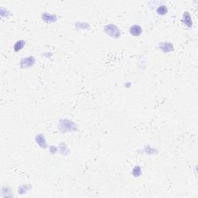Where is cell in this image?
I'll return each mask as SVG.
<instances>
[{
	"label": "cell",
	"instance_id": "obj_1",
	"mask_svg": "<svg viewBox=\"0 0 198 198\" xmlns=\"http://www.w3.org/2000/svg\"><path fill=\"white\" fill-rule=\"evenodd\" d=\"M105 31L109 36H113L115 38H118L120 36V35H121L119 29L116 26V25L114 24L107 25L105 27Z\"/></svg>",
	"mask_w": 198,
	"mask_h": 198
},
{
	"label": "cell",
	"instance_id": "obj_2",
	"mask_svg": "<svg viewBox=\"0 0 198 198\" xmlns=\"http://www.w3.org/2000/svg\"><path fill=\"white\" fill-rule=\"evenodd\" d=\"M35 63V59L33 57H29L23 58L20 61V66L22 68L26 67H30L33 65V63Z\"/></svg>",
	"mask_w": 198,
	"mask_h": 198
},
{
	"label": "cell",
	"instance_id": "obj_3",
	"mask_svg": "<svg viewBox=\"0 0 198 198\" xmlns=\"http://www.w3.org/2000/svg\"><path fill=\"white\" fill-rule=\"evenodd\" d=\"M142 32H143L142 28L139 26H138V25H134V26H132V27L129 29V33L132 34V36H139L141 33H142Z\"/></svg>",
	"mask_w": 198,
	"mask_h": 198
},
{
	"label": "cell",
	"instance_id": "obj_4",
	"mask_svg": "<svg viewBox=\"0 0 198 198\" xmlns=\"http://www.w3.org/2000/svg\"><path fill=\"white\" fill-rule=\"evenodd\" d=\"M160 49L164 52L169 53L173 51L174 50V47H173V44L171 43H162L160 44Z\"/></svg>",
	"mask_w": 198,
	"mask_h": 198
},
{
	"label": "cell",
	"instance_id": "obj_5",
	"mask_svg": "<svg viewBox=\"0 0 198 198\" xmlns=\"http://www.w3.org/2000/svg\"><path fill=\"white\" fill-rule=\"evenodd\" d=\"M36 143H37L40 147H42V148H47V143H46V140H45L44 135H36Z\"/></svg>",
	"mask_w": 198,
	"mask_h": 198
},
{
	"label": "cell",
	"instance_id": "obj_6",
	"mask_svg": "<svg viewBox=\"0 0 198 198\" xmlns=\"http://www.w3.org/2000/svg\"><path fill=\"white\" fill-rule=\"evenodd\" d=\"M183 21H184V23L186 24V26H192V20H191V17H190V15L188 13V12H187L186 13L184 14V16H183Z\"/></svg>",
	"mask_w": 198,
	"mask_h": 198
},
{
	"label": "cell",
	"instance_id": "obj_7",
	"mask_svg": "<svg viewBox=\"0 0 198 198\" xmlns=\"http://www.w3.org/2000/svg\"><path fill=\"white\" fill-rule=\"evenodd\" d=\"M25 44H26V42L24 40H19V41H17L15 44V45H14L15 51H19L20 50H22L25 46Z\"/></svg>",
	"mask_w": 198,
	"mask_h": 198
},
{
	"label": "cell",
	"instance_id": "obj_8",
	"mask_svg": "<svg viewBox=\"0 0 198 198\" xmlns=\"http://www.w3.org/2000/svg\"><path fill=\"white\" fill-rule=\"evenodd\" d=\"M142 174V170L139 166H135V167L132 170V175L135 177H138Z\"/></svg>",
	"mask_w": 198,
	"mask_h": 198
},
{
	"label": "cell",
	"instance_id": "obj_9",
	"mask_svg": "<svg viewBox=\"0 0 198 198\" xmlns=\"http://www.w3.org/2000/svg\"><path fill=\"white\" fill-rule=\"evenodd\" d=\"M157 13L160 15H165L168 12V9L166 6H159L156 9Z\"/></svg>",
	"mask_w": 198,
	"mask_h": 198
},
{
	"label": "cell",
	"instance_id": "obj_10",
	"mask_svg": "<svg viewBox=\"0 0 198 198\" xmlns=\"http://www.w3.org/2000/svg\"><path fill=\"white\" fill-rule=\"evenodd\" d=\"M46 15H47V18H44V20H46L47 22H54V21H56L57 20V19H55V17L53 16H49V14L46 13Z\"/></svg>",
	"mask_w": 198,
	"mask_h": 198
}]
</instances>
